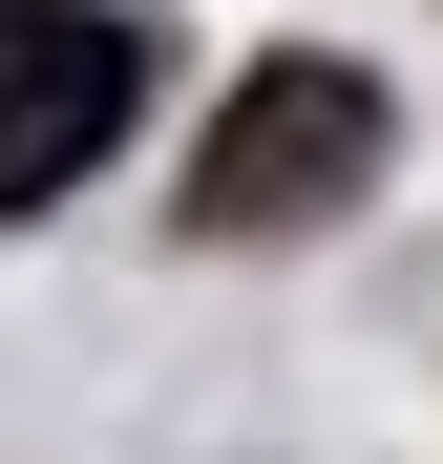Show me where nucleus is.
I'll return each instance as SVG.
<instances>
[{
  "label": "nucleus",
  "mask_w": 443,
  "mask_h": 464,
  "mask_svg": "<svg viewBox=\"0 0 443 464\" xmlns=\"http://www.w3.org/2000/svg\"><path fill=\"white\" fill-rule=\"evenodd\" d=\"M380 148H401V106L359 63H254L190 148V232H317V211L380 190Z\"/></svg>",
  "instance_id": "nucleus-1"
},
{
  "label": "nucleus",
  "mask_w": 443,
  "mask_h": 464,
  "mask_svg": "<svg viewBox=\"0 0 443 464\" xmlns=\"http://www.w3.org/2000/svg\"><path fill=\"white\" fill-rule=\"evenodd\" d=\"M148 106V22L127 0H0V211L85 190Z\"/></svg>",
  "instance_id": "nucleus-2"
}]
</instances>
